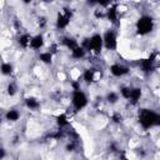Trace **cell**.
<instances>
[{"label":"cell","mask_w":160,"mask_h":160,"mask_svg":"<svg viewBox=\"0 0 160 160\" xmlns=\"http://www.w3.org/2000/svg\"><path fill=\"white\" fill-rule=\"evenodd\" d=\"M138 121L144 130L158 128L160 125V114L152 109H140L138 112Z\"/></svg>","instance_id":"cell-1"},{"label":"cell","mask_w":160,"mask_h":160,"mask_svg":"<svg viewBox=\"0 0 160 160\" xmlns=\"http://www.w3.org/2000/svg\"><path fill=\"white\" fill-rule=\"evenodd\" d=\"M81 46L86 50V52H91L95 55H99L102 50V36L99 32L92 34L91 36H89L88 39H85L81 44Z\"/></svg>","instance_id":"cell-2"},{"label":"cell","mask_w":160,"mask_h":160,"mask_svg":"<svg viewBox=\"0 0 160 160\" xmlns=\"http://www.w3.org/2000/svg\"><path fill=\"white\" fill-rule=\"evenodd\" d=\"M155 28V21H154V18L151 15H148V14H144L141 15L136 22H135V29H136V32L141 36H145L148 34H150Z\"/></svg>","instance_id":"cell-3"},{"label":"cell","mask_w":160,"mask_h":160,"mask_svg":"<svg viewBox=\"0 0 160 160\" xmlns=\"http://www.w3.org/2000/svg\"><path fill=\"white\" fill-rule=\"evenodd\" d=\"M88 104H89V99L81 89L71 92V105H72V109L75 111L82 110Z\"/></svg>","instance_id":"cell-4"},{"label":"cell","mask_w":160,"mask_h":160,"mask_svg":"<svg viewBox=\"0 0 160 160\" xmlns=\"http://www.w3.org/2000/svg\"><path fill=\"white\" fill-rule=\"evenodd\" d=\"M71 16H72V12L70 9H64V10H60L56 15V20H55V25L59 30H64L69 26L70 21H71Z\"/></svg>","instance_id":"cell-5"},{"label":"cell","mask_w":160,"mask_h":160,"mask_svg":"<svg viewBox=\"0 0 160 160\" xmlns=\"http://www.w3.org/2000/svg\"><path fill=\"white\" fill-rule=\"evenodd\" d=\"M101 36H102V46L106 50H109V51L116 50V48H118V36H116V32L114 30L109 29Z\"/></svg>","instance_id":"cell-6"},{"label":"cell","mask_w":160,"mask_h":160,"mask_svg":"<svg viewBox=\"0 0 160 160\" xmlns=\"http://www.w3.org/2000/svg\"><path fill=\"white\" fill-rule=\"evenodd\" d=\"M109 71H110V74H111L114 78H122V76H125L126 74H129L130 70H129V68H128L126 65H124V64L114 62V64L110 65Z\"/></svg>","instance_id":"cell-7"},{"label":"cell","mask_w":160,"mask_h":160,"mask_svg":"<svg viewBox=\"0 0 160 160\" xmlns=\"http://www.w3.org/2000/svg\"><path fill=\"white\" fill-rule=\"evenodd\" d=\"M105 16L111 24H118L119 19H120V11H119L118 5L110 4L109 8H106V10H105Z\"/></svg>","instance_id":"cell-8"},{"label":"cell","mask_w":160,"mask_h":160,"mask_svg":"<svg viewBox=\"0 0 160 160\" xmlns=\"http://www.w3.org/2000/svg\"><path fill=\"white\" fill-rule=\"evenodd\" d=\"M45 44V38L42 34H36L34 36H31V40H30V49L34 50V51H40V49L44 46Z\"/></svg>","instance_id":"cell-9"},{"label":"cell","mask_w":160,"mask_h":160,"mask_svg":"<svg viewBox=\"0 0 160 160\" xmlns=\"http://www.w3.org/2000/svg\"><path fill=\"white\" fill-rule=\"evenodd\" d=\"M142 96V89L140 86H131V90H130V96H129V102L131 105H136Z\"/></svg>","instance_id":"cell-10"},{"label":"cell","mask_w":160,"mask_h":160,"mask_svg":"<svg viewBox=\"0 0 160 160\" xmlns=\"http://www.w3.org/2000/svg\"><path fill=\"white\" fill-rule=\"evenodd\" d=\"M84 82L86 84H92L94 81H96V69L94 68H89V69H85L82 71V75H81Z\"/></svg>","instance_id":"cell-11"},{"label":"cell","mask_w":160,"mask_h":160,"mask_svg":"<svg viewBox=\"0 0 160 160\" xmlns=\"http://www.w3.org/2000/svg\"><path fill=\"white\" fill-rule=\"evenodd\" d=\"M61 44L68 49V50H74L76 46H79L80 44L78 42V40L75 39V38H72V36H64L62 39H61Z\"/></svg>","instance_id":"cell-12"},{"label":"cell","mask_w":160,"mask_h":160,"mask_svg":"<svg viewBox=\"0 0 160 160\" xmlns=\"http://www.w3.org/2000/svg\"><path fill=\"white\" fill-rule=\"evenodd\" d=\"M30 40H31V35L28 32H22L18 36V44L20 48L22 49H29L30 46Z\"/></svg>","instance_id":"cell-13"},{"label":"cell","mask_w":160,"mask_h":160,"mask_svg":"<svg viewBox=\"0 0 160 160\" xmlns=\"http://www.w3.org/2000/svg\"><path fill=\"white\" fill-rule=\"evenodd\" d=\"M24 104H25V106H26L29 110H31V111H36V110L40 108V101H39L36 98H34V96L26 98V99L24 100Z\"/></svg>","instance_id":"cell-14"},{"label":"cell","mask_w":160,"mask_h":160,"mask_svg":"<svg viewBox=\"0 0 160 160\" xmlns=\"http://www.w3.org/2000/svg\"><path fill=\"white\" fill-rule=\"evenodd\" d=\"M20 116H21V114L18 109H9L5 112V120L9 122H16L20 119Z\"/></svg>","instance_id":"cell-15"},{"label":"cell","mask_w":160,"mask_h":160,"mask_svg":"<svg viewBox=\"0 0 160 160\" xmlns=\"http://www.w3.org/2000/svg\"><path fill=\"white\" fill-rule=\"evenodd\" d=\"M55 121H56V125H58L59 129H65V128H68L69 124H70L69 118H68V114H65V112L59 114V115L55 118Z\"/></svg>","instance_id":"cell-16"},{"label":"cell","mask_w":160,"mask_h":160,"mask_svg":"<svg viewBox=\"0 0 160 160\" xmlns=\"http://www.w3.org/2000/svg\"><path fill=\"white\" fill-rule=\"evenodd\" d=\"M70 55H71V58H72L74 60H81V59H84V58L86 56V50H85L81 45H79V46H76L74 50L70 51Z\"/></svg>","instance_id":"cell-17"},{"label":"cell","mask_w":160,"mask_h":160,"mask_svg":"<svg viewBox=\"0 0 160 160\" xmlns=\"http://www.w3.org/2000/svg\"><path fill=\"white\" fill-rule=\"evenodd\" d=\"M38 58H39L40 62H42L45 65H50V64H52L54 55L50 51H41V52H39V56Z\"/></svg>","instance_id":"cell-18"},{"label":"cell","mask_w":160,"mask_h":160,"mask_svg":"<svg viewBox=\"0 0 160 160\" xmlns=\"http://www.w3.org/2000/svg\"><path fill=\"white\" fill-rule=\"evenodd\" d=\"M14 71V68H12V64L9 62V61H4L1 62L0 65V72L4 75V76H10Z\"/></svg>","instance_id":"cell-19"},{"label":"cell","mask_w":160,"mask_h":160,"mask_svg":"<svg viewBox=\"0 0 160 160\" xmlns=\"http://www.w3.org/2000/svg\"><path fill=\"white\" fill-rule=\"evenodd\" d=\"M105 100L106 102H109L110 105H114L119 101V94L115 92V91H109L106 95H105Z\"/></svg>","instance_id":"cell-20"},{"label":"cell","mask_w":160,"mask_h":160,"mask_svg":"<svg viewBox=\"0 0 160 160\" xmlns=\"http://www.w3.org/2000/svg\"><path fill=\"white\" fill-rule=\"evenodd\" d=\"M130 90H131V86H130V85H122V86H120V89H119V94H120V96H121L122 99L129 100Z\"/></svg>","instance_id":"cell-21"},{"label":"cell","mask_w":160,"mask_h":160,"mask_svg":"<svg viewBox=\"0 0 160 160\" xmlns=\"http://www.w3.org/2000/svg\"><path fill=\"white\" fill-rule=\"evenodd\" d=\"M111 121H112L114 124H116V125H120V124H122V121H124V116H122L119 111H114L112 115H111Z\"/></svg>","instance_id":"cell-22"},{"label":"cell","mask_w":160,"mask_h":160,"mask_svg":"<svg viewBox=\"0 0 160 160\" xmlns=\"http://www.w3.org/2000/svg\"><path fill=\"white\" fill-rule=\"evenodd\" d=\"M16 92H18L16 84H15V82H9V84L6 85V94H8L9 96H14V95H16Z\"/></svg>","instance_id":"cell-23"},{"label":"cell","mask_w":160,"mask_h":160,"mask_svg":"<svg viewBox=\"0 0 160 160\" xmlns=\"http://www.w3.org/2000/svg\"><path fill=\"white\" fill-rule=\"evenodd\" d=\"M5 156H6V150H5V148H4V146H1V145H0V160H4V159H5Z\"/></svg>","instance_id":"cell-24"},{"label":"cell","mask_w":160,"mask_h":160,"mask_svg":"<svg viewBox=\"0 0 160 160\" xmlns=\"http://www.w3.org/2000/svg\"><path fill=\"white\" fill-rule=\"evenodd\" d=\"M1 122H2V120H1V118H0V126H1Z\"/></svg>","instance_id":"cell-25"}]
</instances>
